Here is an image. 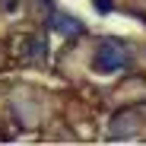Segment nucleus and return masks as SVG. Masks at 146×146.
Segmentation results:
<instances>
[{"label":"nucleus","mask_w":146,"mask_h":146,"mask_svg":"<svg viewBox=\"0 0 146 146\" xmlns=\"http://www.w3.org/2000/svg\"><path fill=\"white\" fill-rule=\"evenodd\" d=\"M121 67H127V48L121 41H102L99 51H95V70L99 73H114Z\"/></svg>","instance_id":"f257e3e1"},{"label":"nucleus","mask_w":146,"mask_h":146,"mask_svg":"<svg viewBox=\"0 0 146 146\" xmlns=\"http://www.w3.org/2000/svg\"><path fill=\"white\" fill-rule=\"evenodd\" d=\"M95 7H99L102 13H108V10H111V3H108V0H95Z\"/></svg>","instance_id":"20e7f679"},{"label":"nucleus","mask_w":146,"mask_h":146,"mask_svg":"<svg viewBox=\"0 0 146 146\" xmlns=\"http://www.w3.org/2000/svg\"><path fill=\"white\" fill-rule=\"evenodd\" d=\"M51 26H54L60 35H80V32H83V22L73 19V16H64V13H54V22H51Z\"/></svg>","instance_id":"f03ea898"},{"label":"nucleus","mask_w":146,"mask_h":146,"mask_svg":"<svg viewBox=\"0 0 146 146\" xmlns=\"http://www.w3.org/2000/svg\"><path fill=\"white\" fill-rule=\"evenodd\" d=\"M133 121H137V114H117L114 121H111V137H130L133 130H137V124H133Z\"/></svg>","instance_id":"7ed1b4c3"}]
</instances>
